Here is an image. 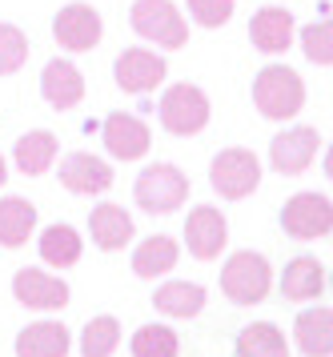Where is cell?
<instances>
[{
	"mask_svg": "<svg viewBox=\"0 0 333 357\" xmlns=\"http://www.w3.org/2000/svg\"><path fill=\"white\" fill-rule=\"evenodd\" d=\"M253 105L265 121H289L305 105V81L289 65H265L253 77Z\"/></svg>",
	"mask_w": 333,
	"mask_h": 357,
	"instance_id": "cell-1",
	"label": "cell"
},
{
	"mask_svg": "<svg viewBox=\"0 0 333 357\" xmlns=\"http://www.w3.org/2000/svg\"><path fill=\"white\" fill-rule=\"evenodd\" d=\"M269 289H273V269L253 249H241L221 265V293L233 305H257V301L269 297Z\"/></svg>",
	"mask_w": 333,
	"mask_h": 357,
	"instance_id": "cell-2",
	"label": "cell"
},
{
	"mask_svg": "<svg viewBox=\"0 0 333 357\" xmlns=\"http://www.w3.org/2000/svg\"><path fill=\"white\" fill-rule=\"evenodd\" d=\"M209 185L213 193H221L225 201H245L249 193H257L261 185V161H257L253 149H221L213 165H209Z\"/></svg>",
	"mask_w": 333,
	"mask_h": 357,
	"instance_id": "cell-3",
	"label": "cell"
},
{
	"mask_svg": "<svg viewBox=\"0 0 333 357\" xmlns=\"http://www.w3.org/2000/svg\"><path fill=\"white\" fill-rule=\"evenodd\" d=\"M128 24L137 36L153 40L161 49H185L189 45V24H185L173 0H137L128 13Z\"/></svg>",
	"mask_w": 333,
	"mask_h": 357,
	"instance_id": "cell-4",
	"label": "cell"
},
{
	"mask_svg": "<svg viewBox=\"0 0 333 357\" xmlns=\"http://www.w3.org/2000/svg\"><path fill=\"white\" fill-rule=\"evenodd\" d=\"M133 197L145 213H173L189 201V177L169 161H157L141 169V177L133 185Z\"/></svg>",
	"mask_w": 333,
	"mask_h": 357,
	"instance_id": "cell-5",
	"label": "cell"
},
{
	"mask_svg": "<svg viewBox=\"0 0 333 357\" xmlns=\"http://www.w3.org/2000/svg\"><path fill=\"white\" fill-rule=\"evenodd\" d=\"M161 125L173 132V137H197V132L209 125V97L205 89H197L189 81H177L169 84V93L161 97Z\"/></svg>",
	"mask_w": 333,
	"mask_h": 357,
	"instance_id": "cell-6",
	"label": "cell"
},
{
	"mask_svg": "<svg viewBox=\"0 0 333 357\" xmlns=\"http://www.w3.org/2000/svg\"><path fill=\"white\" fill-rule=\"evenodd\" d=\"M281 229L293 241H318L333 229V201L325 193H293L281 209Z\"/></svg>",
	"mask_w": 333,
	"mask_h": 357,
	"instance_id": "cell-7",
	"label": "cell"
},
{
	"mask_svg": "<svg viewBox=\"0 0 333 357\" xmlns=\"http://www.w3.org/2000/svg\"><path fill=\"white\" fill-rule=\"evenodd\" d=\"M52 36L64 52H89L101 45L105 36V24H101V13L93 4H64L57 20H52Z\"/></svg>",
	"mask_w": 333,
	"mask_h": 357,
	"instance_id": "cell-8",
	"label": "cell"
},
{
	"mask_svg": "<svg viewBox=\"0 0 333 357\" xmlns=\"http://www.w3.org/2000/svg\"><path fill=\"white\" fill-rule=\"evenodd\" d=\"M318 149H321V132L313 125H297V129L277 132L269 141V161L281 177H297V173H305L313 165Z\"/></svg>",
	"mask_w": 333,
	"mask_h": 357,
	"instance_id": "cell-9",
	"label": "cell"
},
{
	"mask_svg": "<svg viewBox=\"0 0 333 357\" xmlns=\"http://www.w3.org/2000/svg\"><path fill=\"white\" fill-rule=\"evenodd\" d=\"M225 241H229V221L221 217L217 205H197L189 209V221H185V245L197 261H213L221 257Z\"/></svg>",
	"mask_w": 333,
	"mask_h": 357,
	"instance_id": "cell-10",
	"label": "cell"
},
{
	"mask_svg": "<svg viewBox=\"0 0 333 357\" xmlns=\"http://www.w3.org/2000/svg\"><path fill=\"white\" fill-rule=\"evenodd\" d=\"M101 137H105L109 157H117V161H141L149 153V145H153L149 125L133 113H109L105 125H101Z\"/></svg>",
	"mask_w": 333,
	"mask_h": 357,
	"instance_id": "cell-11",
	"label": "cell"
},
{
	"mask_svg": "<svg viewBox=\"0 0 333 357\" xmlns=\"http://www.w3.org/2000/svg\"><path fill=\"white\" fill-rule=\"evenodd\" d=\"M165 73H169V65L149 49H125L112 61V81L121 84L125 93H133V97L137 93H153L165 81Z\"/></svg>",
	"mask_w": 333,
	"mask_h": 357,
	"instance_id": "cell-12",
	"label": "cell"
},
{
	"mask_svg": "<svg viewBox=\"0 0 333 357\" xmlns=\"http://www.w3.org/2000/svg\"><path fill=\"white\" fill-rule=\"evenodd\" d=\"M13 297L24 309H64L68 305V285L61 277L45 273V269H16L13 277Z\"/></svg>",
	"mask_w": 333,
	"mask_h": 357,
	"instance_id": "cell-13",
	"label": "cell"
},
{
	"mask_svg": "<svg viewBox=\"0 0 333 357\" xmlns=\"http://www.w3.org/2000/svg\"><path fill=\"white\" fill-rule=\"evenodd\" d=\"M61 185L77 197L109 193L112 189V165L93 157V153H68L61 161Z\"/></svg>",
	"mask_w": 333,
	"mask_h": 357,
	"instance_id": "cell-14",
	"label": "cell"
},
{
	"mask_svg": "<svg viewBox=\"0 0 333 357\" xmlns=\"http://www.w3.org/2000/svg\"><path fill=\"white\" fill-rule=\"evenodd\" d=\"M293 36H297V24H293V13H289V8L265 4V8H257L253 20H249V40H253V49L265 52V56L286 52L289 45H293Z\"/></svg>",
	"mask_w": 333,
	"mask_h": 357,
	"instance_id": "cell-15",
	"label": "cell"
},
{
	"mask_svg": "<svg viewBox=\"0 0 333 357\" xmlns=\"http://www.w3.org/2000/svg\"><path fill=\"white\" fill-rule=\"evenodd\" d=\"M40 97L57 109V113H68V109H77L80 100H84V77H80V68L73 61H48L45 73H40Z\"/></svg>",
	"mask_w": 333,
	"mask_h": 357,
	"instance_id": "cell-16",
	"label": "cell"
},
{
	"mask_svg": "<svg viewBox=\"0 0 333 357\" xmlns=\"http://www.w3.org/2000/svg\"><path fill=\"white\" fill-rule=\"evenodd\" d=\"M89 237H93L96 249L117 253V249H125V245L133 241V217H128L121 205L105 201V205H96V209L89 213Z\"/></svg>",
	"mask_w": 333,
	"mask_h": 357,
	"instance_id": "cell-17",
	"label": "cell"
},
{
	"mask_svg": "<svg viewBox=\"0 0 333 357\" xmlns=\"http://www.w3.org/2000/svg\"><path fill=\"white\" fill-rule=\"evenodd\" d=\"M293 337H297V349L305 357H330L333 354V309L313 305V309H305V313H297Z\"/></svg>",
	"mask_w": 333,
	"mask_h": 357,
	"instance_id": "cell-18",
	"label": "cell"
},
{
	"mask_svg": "<svg viewBox=\"0 0 333 357\" xmlns=\"http://www.w3.org/2000/svg\"><path fill=\"white\" fill-rule=\"evenodd\" d=\"M325 293V265L318 257H293L281 273V297L286 301H318Z\"/></svg>",
	"mask_w": 333,
	"mask_h": 357,
	"instance_id": "cell-19",
	"label": "cell"
},
{
	"mask_svg": "<svg viewBox=\"0 0 333 357\" xmlns=\"http://www.w3.org/2000/svg\"><path fill=\"white\" fill-rule=\"evenodd\" d=\"M57 149H61L57 132L32 129V132H24V137L16 141L13 161H16V169H20L24 177H40V173H48V169H52V161H57Z\"/></svg>",
	"mask_w": 333,
	"mask_h": 357,
	"instance_id": "cell-20",
	"label": "cell"
},
{
	"mask_svg": "<svg viewBox=\"0 0 333 357\" xmlns=\"http://www.w3.org/2000/svg\"><path fill=\"white\" fill-rule=\"evenodd\" d=\"M68 345L73 337L61 321H36L16 333V357H64Z\"/></svg>",
	"mask_w": 333,
	"mask_h": 357,
	"instance_id": "cell-21",
	"label": "cell"
},
{
	"mask_svg": "<svg viewBox=\"0 0 333 357\" xmlns=\"http://www.w3.org/2000/svg\"><path fill=\"white\" fill-rule=\"evenodd\" d=\"M177 261H181V245H177L173 237L157 233V237H145V241L137 245V253H133V273L145 277V281H157V277H165L169 269H177Z\"/></svg>",
	"mask_w": 333,
	"mask_h": 357,
	"instance_id": "cell-22",
	"label": "cell"
},
{
	"mask_svg": "<svg viewBox=\"0 0 333 357\" xmlns=\"http://www.w3.org/2000/svg\"><path fill=\"white\" fill-rule=\"evenodd\" d=\"M153 305L165 317H177V321H189L205 309V289L197 281H165L157 293H153Z\"/></svg>",
	"mask_w": 333,
	"mask_h": 357,
	"instance_id": "cell-23",
	"label": "cell"
},
{
	"mask_svg": "<svg viewBox=\"0 0 333 357\" xmlns=\"http://www.w3.org/2000/svg\"><path fill=\"white\" fill-rule=\"evenodd\" d=\"M36 229V205L24 197H0V245L20 249Z\"/></svg>",
	"mask_w": 333,
	"mask_h": 357,
	"instance_id": "cell-24",
	"label": "cell"
},
{
	"mask_svg": "<svg viewBox=\"0 0 333 357\" xmlns=\"http://www.w3.org/2000/svg\"><path fill=\"white\" fill-rule=\"evenodd\" d=\"M237 357H289V341L273 321H253L237 333Z\"/></svg>",
	"mask_w": 333,
	"mask_h": 357,
	"instance_id": "cell-25",
	"label": "cell"
},
{
	"mask_svg": "<svg viewBox=\"0 0 333 357\" xmlns=\"http://www.w3.org/2000/svg\"><path fill=\"white\" fill-rule=\"evenodd\" d=\"M80 253H84V241H80V233L73 225H48L40 233V261L52 265V269H68V265H77Z\"/></svg>",
	"mask_w": 333,
	"mask_h": 357,
	"instance_id": "cell-26",
	"label": "cell"
},
{
	"mask_svg": "<svg viewBox=\"0 0 333 357\" xmlns=\"http://www.w3.org/2000/svg\"><path fill=\"white\" fill-rule=\"evenodd\" d=\"M121 345V321L101 313L80 329V354L84 357H112V349Z\"/></svg>",
	"mask_w": 333,
	"mask_h": 357,
	"instance_id": "cell-27",
	"label": "cell"
},
{
	"mask_svg": "<svg viewBox=\"0 0 333 357\" xmlns=\"http://www.w3.org/2000/svg\"><path fill=\"white\" fill-rule=\"evenodd\" d=\"M181 354V341L169 325H141L133 333V357H177Z\"/></svg>",
	"mask_w": 333,
	"mask_h": 357,
	"instance_id": "cell-28",
	"label": "cell"
},
{
	"mask_svg": "<svg viewBox=\"0 0 333 357\" xmlns=\"http://www.w3.org/2000/svg\"><path fill=\"white\" fill-rule=\"evenodd\" d=\"M29 61V36L20 33L16 24L0 20V77H13L20 73Z\"/></svg>",
	"mask_w": 333,
	"mask_h": 357,
	"instance_id": "cell-29",
	"label": "cell"
},
{
	"mask_svg": "<svg viewBox=\"0 0 333 357\" xmlns=\"http://www.w3.org/2000/svg\"><path fill=\"white\" fill-rule=\"evenodd\" d=\"M302 49L305 56L313 61L318 68H330L333 65V29H330V20H313V24H305L302 29Z\"/></svg>",
	"mask_w": 333,
	"mask_h": 357,
	"instance_id": "cell-30",
	"label": "cell"
},
{
	"mask_svg": "<svg viewBox=\"0 0 333 357\" xmlns=\"http://www.w3.org/2000/svg\"><path fill=\"white\" fill-rule=\"evenodd\" d=\"M233 8L237 0H189V17L201 24V29H221L233 20Z\"/></svg>",
	"mask_w": 333,
	"mask_h": 357,
	"instance_id": "cell-31",
	"label": "cell"
},
{
	"mask_svg": "<svg viewBox=\"0 0 333 357\" xmlns=\"http://www.w3.org/2000/svg\"><path fill=\"white\" fill-rule=\"evenodd\" d=\"M8 181V165H4V157H0V185Z\"/></svg>",
	"mask_w": 333,
	"mask_h": 357,
	"instance_id": "cell-32",
	"label": "cell"
}]
</instances>
